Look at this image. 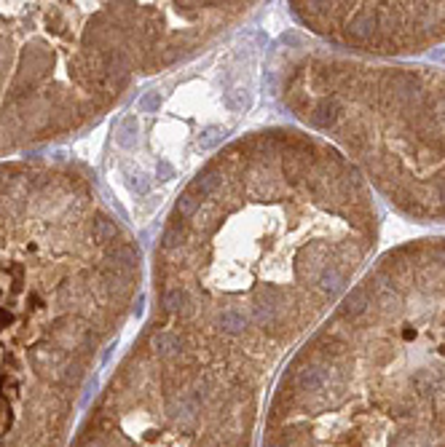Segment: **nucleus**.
Here are the masks:
<instances>
[{
    "label": "nucleus",
    "instance_id": "nucleus-1",
    "mask_svg": "<svg viewBox=\"0 0 445 447\" xmlns=\"http://www.w3.org/2000/svg\"><path fill=\"white\" fill-rule=\"evenodd\" d=\"M378 238V198L338 147L303 126L249 131L169 212L153 252L156 316L273 370L357 284Z\"/></svg>",
    "mask_w": 445,
    "mask_h": 447
},
{
    "label": "nucleus",
    "instance_id": "nucleus-2",
    "mask_svg": "<svg viewBox=\"0 0 445 447\" xmlns=\"http://www.w3.org/2000/svg\"><path fill=\"white\" fill-rule=\"evenodd\" d=\"M260 447H445V238L392 246L293 351Z\"/></svg>",
    "mask_w": 445,
    "mask_h": 447
},
{
    "label": "nucleus",
    "instance_id": "nucleus-3",
    "mask_svg": "<svg viewBox=\"0 0 445 447\" xmlns=\"http://www.w3.org/2000/svg\"><path fill=\"white\" fill-rule=\"evenodd\" d=\"M287 113L416 222L445 225V67L375 62L287 43L273 62Z\"/></svg>",
    "mask_w": 445,
    "mask_h": 447
},
{
    "label": "nucleus",
    "instance_id": "nucleus-4",
    "mask_svg": "<svg viewBox=\"0 0 445 447\" xmlns=\"http://www.w3.org/2000/svg\"><path fill=\"white\" fill-rule=\"evenodd\" d=\"M268 375L222 337L153 316L73 447H255Z\"/></svg>",
    "mask_w": 445,
    "mask_h": 447
},
{
    "label": "nucleus",
    "instance_id": "nucleus-5",
    "mask_svg": "<svg viewBox=\"0 0 445 447\" xmlns=\"http://www.w3.org/2000/svg\"><path fill=\"white\" fill-rule=\"evenodd\" d=\"M287 5L317 43L359 59L389 62L445 46V3L293 0Z\"/></svg>",
    "mask_w": 445,
    "mask_h": 447
}]
</instances>
